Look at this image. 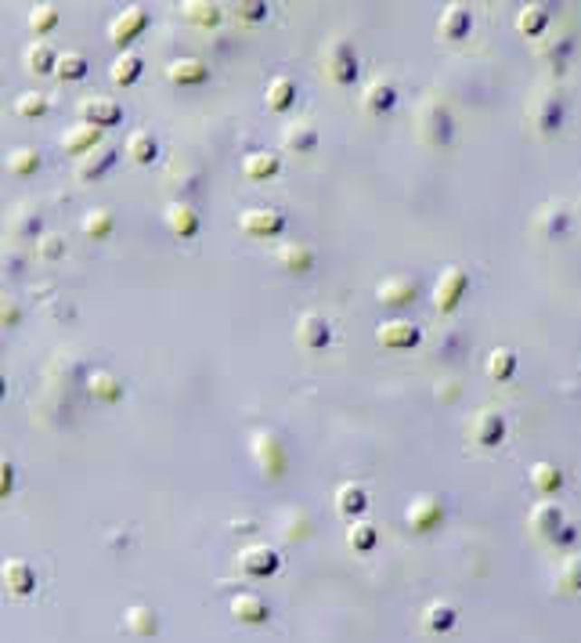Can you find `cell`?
Wrapping results in <instances>:
<instances>
[{
	"label": "cell",
	"instance_id": "obj_6",
	"mask_svg": "<svg viewBox=\"0 0 581 643\" xmlns=\"http://www.w3.org/2000/svg\"><path fill=\"white\" fill-rule=\"evenodd\" d=\"M506 416L502 412H495V408H481V412H473V419H470V441L473 445H481V448H495V445H502L506 441Z\"/></svg>",
	"mask_w": 581,
	"mask_h": 643
},
{
	"label": "cell",
	"instance_id": "obj_46",
	"mask_svg": "<svg viewBox=\"0 0 581 643\" xmlns=\"http://www.w3.org/2000/svg\"><path fill=\"white\" fill-rule=\"evenodd\" d=\"M83 235L87 239H109L112 235V228H116V221H112V214L105 210V206H94L87 217H83Z\"/></svg>",
	"mask_w": 581,
	"mask_h": 643
},
{
	"label": "cell",
	"instance_id": "obj_22",
	"mask_svg": "<svg viewBox=\"0 0 581 643\" xmlns=\"http://www.w3.org/2000/svg\"><path fill=\"white\" fill-rule=\"evenodd\" d=\"M167 228L177 235V239H192V235H199V214H195V206L192 203H170L167 206Z\"/></svg>",
	"mask_w": 581,
	"mask_h": 643
},
{
	"label": "cell",
	"instance_id": "obj_35",
	"mask_svg": "<svg viewBox=\"0 0 581 643\" xmlns=\"http://www.w3.org/2000/svg\"><path fill=\"white\" fill-rule=\"evenodd\" d=\"M379 304H390V308H405V304H412L415 301V283L412 279H386V283H379Z\"/></svg>",
	"mask_w": 581,
	"mask_h": 643
},
{
	"label": "cell",
	"instance_id": "obj_10",
	"mask_svg": "<svg viewBox=\"0 0 581 643\" xmlns=\"http://www.w3.org/2000/svg\"><path fill=\"white\" fill-rule=\"evenodd\" d=\"M528 524H531V532H535L538 539H546V542H553V546H557L560 532L567 528V513H564V506H560V503H538V506L531 510Z\"/></svg>",
	"mask_w": 581,
	"mask_h": 643
},
{
	"label": "cell",
	"instance_id": "obj_28",
	"mask_svg": "<svg viewBox=\"0 0 581 643\" xmlns=\"http://www.w3.org/2000/svg\"><path fill=\"white\" fill-rule=\"evenodd\" d=\"M206 76H210V69H206L203 58H177V62L167 65V80L177 83V87H195V83H203Z\"/></svg>",
	"mask_w": 581,
	"mask_h": 643
},
{
	"label": "cell",
	"instance_id": "obj_2",
	"mask_svg": "<svg viewBox=\"0 0 581 643\" xmlns=\"http://www.w3.org/2000/svg\"><path fill=\"white\" fill-rule=\"evenodd\" d=\"M253 459H257L261 474L271 477V481H279L286 474V466H290V452H286V445H282V437L275 430H257L253 434Z\"/></svg>",
	"mask_w": 581,
	"mask_h": 643
},
{
	"label": "cell",
	"instance_id": "obj_30",
	"mask_svg": "<svg viewBox=\"0 0 581 643\" xmlns=\"http://www.w3.org/2000/svg\"><path fill=\"white\" fill-rule=\"evenodd\" d=\"M54 62H58V51L43 40H33L25 51H22V65L25 72H36V76H51L54 72Z\"/></svg>",
	"mask_w": 581,
	"mask_h": 643
},
{
	"label": "cell",
	"instance_id": "obj_34",
	"mask_svg": "<svg viewBox=\"0 0 581 643\" xmlns=\"http://www.w3.org/2000/svg\"><path fill=\"white\" fill-rule=\"evenodd\" d=\"M177 11H181V18L192 22V25H217V22L224 18V7L214 4V0H185Z\"/></svg>",
	"mask_w": 581,
	"mask_h": 643
},
{
	"label": "cell",
	"instance_id": "obj_24",
	"mask_svg": "<svg viewBox=\"0 0 581 643\" xmlns=\"http://www.w3.org/2000/svg\"><path fill=\"white\" fill-rule=\"evenodd\" d=\"M232 619H235L239 626H264V622L271 619V608H268L261 597H253V593H239V597L232 600Z\"/></svg>",
	"mask_w": 581,
	"mask_h": 643
},
{
	"label": "cell",
	"instance_id": "obj_25",
	"mask_svg": "<svg viewBox=\"0 0 581 643\" xmlns=\"http://www.w3.org/2000/svg\"><path fill=\"white\" fill-rule=\"evenodd\" d=\"M123 629L130 633V637H156L159 633V615H156V608H148V604H130L127 611H123Z\"/></svg>",
	"mask_w": 581,
	"mask_h": 643
},
{
	"label": "cell",
	"instance_id": "obj_51",
	"mask_svg": "<svg viewBox=\"0 0 581 643\" xmlns=\"http://www.w3.org/2000/svg\"><path fill=\"white\" fill-rule=\"evenodd\" d=\"M14 481H18V474H14V463H11L7 456H0V503H4V499H11V492H14Z\"/></svg>",
	"mask_w": 581,
	"mask_h": 643
},
{
	"label": "cell",
	"instance_id": "obj_40",
	"mask_svg": "<svg viewBox=\"0 0 581 643\" xmlns=\"http://www.w3.org/2000/svg\"><path fill=\"white\" fill-rule=\"evenodd\" d=\"M264 98H268L271 112H286V109H292V101H296V83H292L290 76H275V80H268Z\"/></svg>",
	"mask_w": 581,
	"mask_h": 643
},
{
	"label": "cell",
	"instance_id": "obj_5",
	"mask_svg": "<svg viewBox=\"0 0 581 643\" xmlns=\"http://www.w3.org/2000/svg\"><path fill=\"white\" fill-rule=\"evenodd\" d=\"M466 290H470V275L462 268H448L433 286V312L452 315L459 308V301L466 297Z\"/></svg>",
	"mask_w": 581,
	"mask_h": 643
},
{
	"label": "cell",
	"instance_id": "obj_31",
	"mask_svg": "<svg viewBox=\"0 0 581 643\" xmlns=\"http://www.w3.org/2000/svg\"><path fill=\"white\" fill-rule=\"evenodd\" d=\"M282 170V156L279 152H250L246 159H243V174L250 178V181H268V178H275Z\"/></svg>",
	"mask_w": 581,
	"mask_h": 643
},
{
	"label": "cell",
	"instance_id": "obj_21",
	"mask_svg": "<svg viewBox=\"0 0 581 643\" xmlns=\"http://www.w3.org/2000/svg\"><path fill=\"white\" fill-rule=\"evenodd\" d=\"M123 156H127L130 163H138V167H148V163L159 159V138L148 134V130H134V134H127V141H123Z\"/></svg>",
	"mask_w": 581,
	"mask_h": 643
},
{
	"label": "cell",
	"instance_id": "obj_41",
	"mask_svg": "<svg viewBox=\"0 0 581 643\" xmlns=\"http://www.w3.org/2000/svg\"><path fill=\"white\" fill-rule=\"evenodd\" d=\"M4 167H7L14 178H29L33 170H40V149H33V145H18V149L4 159Z\"/></svg>",
	"mask_w": 581,
	"mask_h": 643
},
{
	"label": "cell",
	"instance_id": "obj_29",
	"mask_svg": "<svg viewBox=\"0 0 581 643\" xmlns=\"http://www.w3.org/2000/svg\"><path fill=\"white\" fill-rule=\"evenodd\" d=\"M455 622H459V608L448 604V600H433V604H426V611H423V629L433 633V637H437V633H452Z\"/></svg>",
	"mask_w": 581,
	"mask_h": 643
},
{
	"label": "cell",
	"instance_id": "obj_17",
	"mask_svg": "<svg viewBox=\"0 0 581 643\" xmlns=\"http://www.w3.org/2000/svg\"><path fill=\"white\" fill-rule=\"evenodd\" d=\"M101 145V130L98 127H90V123H72L65 134H62V152H69V156H76V159H83L90 149H98Z\"/></svg>",
	"mask_w": 581,
	"mask_h": 643
},
{
	"label": "cell",
	"instance_id": "obj_43",
	"mask_svg": "<svg viewBox=\"0 0 581 643\" xmlns=\"http://www.w3.org/2000/svg\"><path fill=\"white\" fill-rule=\"evenodd\" d=\"M47 109H51V101H47L43 91H22L14 98V112L22 120H40V116H47Z\"/></svg>",
	"mask_w": 581,
	"mask_h": 643
},
{
	"label": "cell",
	"instance_id": "obj_37",
	"mask_svg": "<svg viewBox=\"0 0 581 643\" xmlns=\"http://www.w3.org/2000/svg\"><path fill=\"white\" fill-rule=\"evenodd\" d=\"M531 485H535L542 495H557V492L564 488V470H560L557 463L538 459V463L531 466Z\"/></svg>",
	"mask_w": 581,
	"mask_h": 643
},
{
	"label": "cell",
	"instance_id": "obj_42",
	"mask_svg": "<svg viewBox=\"0 0 581 643\" xmlns=\"http://www.w3.org/2000/svg\"><path fill=\"white\" fill-rule=\"evenodd\" d=\"M376 542H379V532H376L368 521H350V528H347V546H350L354 553H372Z\"/></svg>",
	"mask_w": 581,
	"mask_h": 643
},
{
	"label": "cell",
	"instance_id": "obj_4",
	"mask_svg": "<svg viewBox=\"0 0 581 643\" xmlns=\"http://www.w3.org/2000/svg\"><path fill=\"white\" fill-rule=\"evenodd\" d=\"M148 29V7H141V4H130L127 11H119V18H112L109 22V40L119 47V51H127L141 33Z\"/></svg>",
	"mask_w": 581,
	"mask_h": 643
},
{
	"label": "cell",
	"instance_id": "obj_12",
	"mask_svg": "<svg viewBox=\"0 0 581 643\" xmlns=\"http://www.w3.org/2000/svg\"><path fill=\"white\" fill-rule=\"evenodd\" d=\"M116 156H119V149L109 145V141H101V145L90 149L83 159H76V181H101V178L116 167Z\"/></svg>",
	"mask_w": 581,
	"mask_h": 643
},
{
	"label": "cell",
	"instance_id": "obj_7",
	"mask_svg": "<svg viewBox=\"0 0 581 643\" xmlns=\"http://www.w3.org/2000/svg\"><path fill=\"white\" fill-rule=\"evenodd\" d=\"M239 568H243V575H250V579H268V575H275V571L282 568V557H279L275 546L253 542V546H246V550L239 553Z\"/></svg>",
	"mask_w": 581,
	"mask_h": 643
},
{
	"label": "cell",
	"instance_id": "obj_15",
	"mask_svg": "<svg viewBox=\"0 0 581 643\" xmlns=\"http://www.w3.org/2000/svg\"><path fill=\"white\" fill-rule=\"evenodd\" d=\"M376 340L390 350H405V347H415L423 340V329L408 319H390L376 329Z\"/></svg>",
	"mask_w": 581,
	"mask_h": 643
},
{
	"label": "cell",
	"instance_id": "obj_3",
	"mask_svg": "<svg viewBox=\"0 0 581 643\" xmlns=\"http://www.w3.org/2000/svg\"><path fill=\"white\" fill-rule=\"evenodd\" d=\"M564 116H567V105H564V94H560V91H542V94L531 101V112H528L531 127H535L542 138L557 134V130L564 127Z\"/></svg>",
	"mask_w": 581,
	"mask_h": 643
},
{
	"label": "cell",
	"instance_id": "obj_36",
	"mask_svg": "<svg viewBox=\"0 0 581 643\" xmlns=\"http://www.w3.org/2000/svg\"><path fill=\"white\" fill-rule=\"evenodd\" d=\"M571 51H575L571 36H549V40H538V58H542L546 65H553L557 72H560V69L567 65Z\"/></svg>",
	"mask_w": 581,
	"mask_h": 643
},
{
	"label": "cell",
	"instance_id": "obj_19",
	"mask_svg": "<svg viewBox=\"0 0 581 643\" xmlns=\"http://www.w3.org/2000/svg\"><path fill=\"white\" fill-rule=\"evenodd\" d=\"M567 228H571V214L564 203H549L535 214V232L542 239H560V235H567Z\"/></svg>",
	"mask_w": 581,
	"mask_h": 643
},
{
	"label": "cell",
	"instance_id": "obj_11",
	"mask_svg": "<svg viewBox=\"0 0 581 643\" xmlns=\"http://www.w3.org/2000/svg\"><path fill=\"white\" fill-rule=\"evenodd\" d=\"M239 228H243L246 235H253V239H271V235H279V232L286 228V217H282V210H275V206L243 210V214H239Z\"/></svg>",
	"mask_w": 581,
	"mask_h": 643
},
{
	"label": "cell",
	"instance_id": "obj_16",
	"mask_svg": "<svg viewBox=\"0 0 581 643\" xmlns=\"http://www.w3.org/2000/svg\"><path fill=\"white\" fill-rule=\"evenodd\" d=\"M329 340H332V329H329V322L321 319V315H314V312L300 315V322H296V343L303 350H321V347H329Z\"/></svg>",
	"mask_w": 581,
	"mask_h": 643
},
{
	"label": "cell",
	"instance_id": "obj_44",
	"mask_svg": "<svg viewBox=\"0 0 581 643\" xmlns=\"http://www.w3.org/2000/svg\"><path fill=\"white\" fill-rule=\"evenodd\" d=\"M557 586H560V593H581V553H567L560 561Z\"/></svg>",
	"mask_w": 581,
	"mask_h": 643
},
{
	"label": "cell",
	"instance_id": "obj_26",
	"mask_svg": "<svg viewBox=\"0 0 581 643\" xmlns=\"http://www.w3.org/2000/svg\"><path fill=\"white\" fill-rule=\"evenodd\" d=\"M141 72H145V58L138 51H119L112 58V65H109L112 83H119V87H134L141 80Z\"/></svg>",
	"mask_w": 581,
	"mask_h": 643
},
{
	"label": "cell",
	"instance_id": "obj_27",
	"mask_svg": "<svg viewBox=\"0 0 581 643\" xmlns=\"http://www.w3.org/2000/svg\"><path fill=\"white\" fill-rule=\"evenodd\" d=\"M549 22H553V7L542 4V0L524 4L520 14H517V29H520L524 36H542V33L549 29Z\"/></svg>",
	"mask_w": 581,
	"mask_h": 643
},
{
	"label": "cell",
	"instance_id": "obj_50",
	"mask_svg": "<svg viewBox=\"0 0 581 643\" xmlns=\"http://www.w3.org/2000/svg\"><path fill=\"white\" fill-rule=\"evenodd\" d=\"M22 322V308H18V301L11 297V293H4L0 290V329H14Z\"/></svg>",
	"mask_w": 581,
	"mask_h": 643
},
{
	"label": "cell",
	"instance_id": "obj_39",
	"mask_svg": "<svg viewBox=\"0 0 581 643\" xmlns=\"http://www.w3.org/2000/svg\"><path fill=\"white\" fill-rule=\"evenodd\" d=\"M517 365H520V358H517V350H510V347H495V350L488 354V376L499 379V383L513 379V376H517Z\"/></svg>",
	"mask_w": 581,
	"mask_h": 643
},
{
	"label": "cell",
	"instance_id": "obj_52",
	"mask_svg": "<svg viewBox=\"0 0 581 643\" xmlns=\"http://www.w3.org/2000/svg\"><path fill=\"white\" fill-rule=\"evenodd\" d=\"M4 394H7V379H4V372H0V401H4Z\"/></svg>",
	"mask_w": 581,
	"mask_h": 643
},
{
	"label": "cell",
	"instance_id": "obj_32",
	"mask_svg": "<svg viewBox=\"0 0 581 643\" xmlns=\"http://www.w3.org/2000/svg\"><path fill=\"white\" fill-rule=\"evenodd\" d=\"M282 149L292 152V156L314 152V149H318V130H314L310 123H290V127L282 130Z\"/></svg>",
	"mask_w": 581,
	"mask_h": 643
},
{
	"label": "cell",
	"instance_id": "obj_14",
	"mask_svg": "<svg viewBox=\"0 0 581 643\" xmlns=\"http://www.w3.org/2000/svg\"><path fill=\"white\" fill-rule=\"evenodd\" d=\"M80 116H83V123H90V127L105 130V127H112V123H119V120H123V109H119V101H116V98L90 94V98H83V101H80Z\"/></svg>",
	"mask_w": 581,
	"mask_h": 643
},
{
	"label": "cell",
	"instance_id": "obj_47",
	"mask_svg": "<svg viewBox=\"0 0 581 643\" xmlns=\"http://www.w3.org/2000/svg\"><path fill=\"white\" fill-rule=\"evenodd\" d=\"M62 254H65V239H62V235L43 232V235L36 239V257H40V261H47V264H51V261H58Z\"/></svg>",
	"mask_w": 581,
	"mask_h": 643
},
{
	"label": "cell",
	"instance_id": "obj_20",
	"mask_svg": "<svg viewBox=\"0 0 581 643\" xmlns=\"http://www.w3.org/2000/svg\"><path fill=\"white\" fill-rule=\"evenodd\" d=\"M473 29V11L466 4H448L441 22H437V33L444 40H466V33Z\"/></svg>",
	"mask_w": 581,
	"mask_h": 643
},
{
	"label": "cell",
	"instance_id": "obj_8",
	"mask_svg": "<svg viewBox=\"0 0 581 643\" xmlns=\"http://www.w3.org/2000/svg\"><path fill=\"white\" fill-rule=\"evenodd\" d=\"M0 582H4V590H7L11 597H18V600L36 593V571H33V564L22 561V557H7V561L0 564Z\"/></svg>",
	"mask_w": 581,
	"mask_h": 643
},
{
	"label": "cell",
	"instance_id": "obj_45",
	"mask_svg": "<svg viewBox=\"0 0 581 643\" xmlns=\"http://www.w3.org/2000/svg\"><path fill=\"white\" fill-rule=\"evenodd\" d=\"M58 22H62V7H58V4H36V7L29 11V29H33L36 36H47Z\"/></svg>",
	"mask_w": 581,
	"mask_h": 643
},
{
	"label": "cell",
	"instance_id": "obj_18",
	"mask_svg": "<svg viewBox=\"0 0 581 643\" xmlns=\"http://www.w3.org/2000/svg\"><path fill=\"white\" fill-rule=\"evenodd\" d=\"M332 503H336V513H339V517L354 521V517H361V513H365V506H368V492H365V485H361V481H343V485L336 488Z\"/></svg>",
	"mask_w": 581,
	"mask_h": 643
},
{
	"label": "cell",
	"instance_id": "obj_13",
	"mask_svg": "<svg viewBox=\"0 0 581 643\" xmlns=\"http://www.w3.org/2000/svg\"><path fill=\"white\" fill-rule=\"evenodd\" d=\"M361 105H365L368 116L390 112V109L397 105V87H394V80H390V76H372V80L365 83V91H361Z\"/></svg>",
	"mask_w": 581,
	"mask_h": 643
},
{
	"label": "cell",
	"instance_id": "obj_9",
	"mask_svg": "<svg viewBox=\"0 0 581 643\" xmlns=\"http://www.w3.org/2000/svg\"><path fill=\"white\" fill-rule=\"evenodd\" d=\"M405 521H408V528L419 532V535L433 532V528L444 521V499H441V495H419L415 503H408Z\"/></svg>",
	"mask_w": 581,
	"mask_h": 643
},
{
	"label": "cell",
	"instance_id": "obj_38",
	"mask_svg": "<svg viewBox=\"0 0 581 643\" xmlns=\"http://www.w3.org/2000/svg\"><path fill=\"white\" fill-rule=\"evenodd\" d=\"M87 69H90V62H87V54H83V51H62V54H58V62H54V76H58V80H69V83L83 80V76H87Z\"/></svg>",
	"mask_w": 581,
	"mask_h": 643
},
{
	"label": "cell",
	"instance_id": "obj_23",
	"mask_svg": "<svg viewBox=\"0 0 581 643\" xmlns=\"http://www.w3.org/2000/svg\"><path fill=\"white\" fill-rule=\"evenodd\" d=\"M87 394L105 401V405H112V401L123 398V379L116 372H109V369H90L87 372Z\"/></svg>",
	"mask_w": 581,
	"mask_h": 643
},
{
	"label": "cell",
	"instance_id": "obj_48",
	"mask_svg": "<svg viewBox=\"0 0 581 643\" xmlns=\"http://www.w3.org/2000/svg\"><path fill=\"white\" fill-rule=\"evenodd\" d=\"M232 11H235V18H243V22H264L271 7H268L264 0H239Z\"/></svg>",
	"mask_w": 581,
	"mask_h": 643
},
{
	"label": "cell",
	"instance_id": "obj_33",
	"mask_svg": "<svg viewBox=\"0 0 581 643\" xmlns=\"http://www.w3.org/2000/svg\"><path fill=\"white\" fill-rule=\"evenodd\" d=\"M275 261L292 272V275H307L310 268H314V254H310V246H303V243H282L279 246V254H275Z\"/></svg>",
	"mask_w": 581,
	"mask_h": 643
},
{
	"label": "cell",
	"instance_id": "obj_49",
	"mask_svg": "<svg viewBox=\"0 0 581 643\" xmlns=\"http://www.w3.org/2000/svg\"><path fill=\"white\" fill-rule=\"evenodd\" d=\"M40 232V214L33 210H18V217H14V225H11V235H18V239H29V235H36Z\"/></svg>",
	"mask_w": 581,
	"mask_h": 643
},
{
	"label": "cell",
	"instance_id": "obj_1",
	"mask_svg": "<svg viewBox=\"0 0 581 643\" xmlns=\"http://www.w3.org/2000/svg\"><path fill=\"white\" fill-rule=\"evenodd\" d=\"M321 65H325V76H329L332 83H339V87L354 83V80H357V69H361L354 43L343 40V36L329 40V47H325V54H321Z\"/></svg>",
	"mask_w": 581,
	"mask_h": 643
}]
</instances>
